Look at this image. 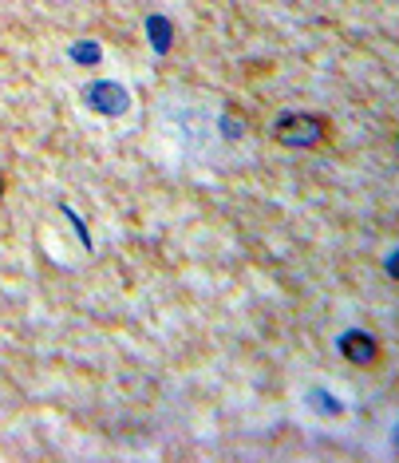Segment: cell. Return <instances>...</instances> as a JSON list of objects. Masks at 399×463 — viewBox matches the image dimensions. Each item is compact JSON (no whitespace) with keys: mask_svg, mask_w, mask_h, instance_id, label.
Listing matches in <instances>:
<instances>
[{"mask_svg":"<svg viewBox=\"0 0 399 463\" xmlns=\"http://www.w3.org/2000/svg\"><path fill=\"white\" fill-rule=\"evenodd\" d=\"M71 60H76V64H99V48L96 44H88V48H71Z\"/></svg>","mask_w":399,"mask_h":463,"instance_id":"cell-6","label":"cell"},{"mask_svg":"<svg viewBox=\"0 0 399 463\" xmlns=\"http://www.w3.org/2000/svg\"><path fill=\"white\" fill-rule=\"evenodd\" d=\"M0 194H5V175H0Z\"/></svg>","mask_w":399,"mask_h":463,"instance_id":"cell-7","label":"cell"},{"mask_svg":"<svg viewBox=\"0 0 399 463\" xmlns=\"http://www.w3.org/2000/svg\"><path fill=\"white\" fill-rule=\"evenodd\" d=\"M146 33L154 36V48H159V52L171 48V24H166L162 16H151V20H146Z\"/></svg>","mask_w":399,"mask_h":463,"instance_id":"cell-4","label":"cell"},{"mask_svg":"<svg viewBox=\"0 0 399 463\" xmlns=\"http://www.w3.org/2000/svg\"><path fill=\"white\" fill-rule=\"evenodd\" d=\"M309 400H312V404H317V412H324V416H340V412H344V404H340V400L329 396V392H320V388H312Z\"/></svg>","mask_w":399,"mask_h":463,"instance_id":"cell-5","label":"cell"},{"mask_svg":"<svg viewBox=\"0 0 399 463\" xmlns=\"http://www.w3.org/2000/svg\"><path fill=\"white\" fill-rule=\"evenodd\" d=\"M340 353H344V361L356 368H372L380 361V341L367 329H348V333H340Z\"/></svg>","mask_w":399,"mask_h":463,"instance_id":"cell-3","label":"cell"},{"mask_svg":"<svg viewBox=\"0 0 399 463\" xmlns=\"http://www.w3.org/2000/svg\"><path fill=\"white\" fill-rule=\"evenodd\" d=\"M273 143L289 146V151H312V146L329 143V119L317 111H285L273 119Z\"/></svg>","mask_w":399,"mask_h":463,"instance_id":"cell-1","label":"cell"},{"mask_svg":"<svg viewBox=\"0 0 399 463\" xmlns=\"http://www.w3.org/2000/svg\"><path fill=\"white\" fill-rule=\"evenodd\" d=\"M83 103H88L91 111H99V115H107V119H115V115H123L127 111V91H123V83H115V80H99V83H91L88 91H83Z\"/></svg>","mask_w":399,"mask_h":463,"instance_id":"cell-2","label":"cell"}]
</instances>
